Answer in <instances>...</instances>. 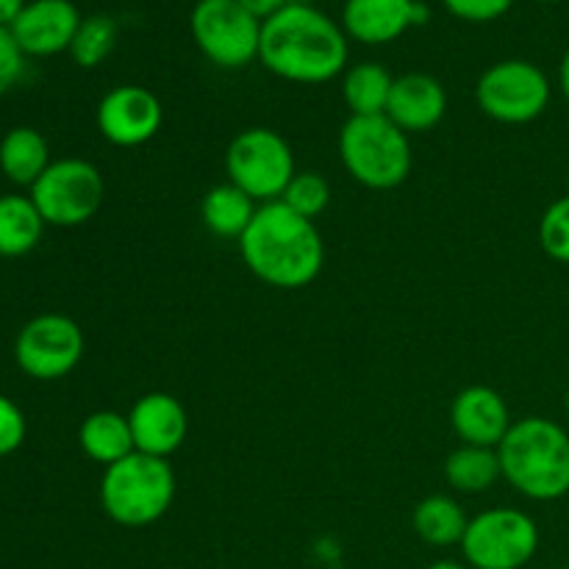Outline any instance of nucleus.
<instances>
[{
    "mask_svg": "<svg viewBox=\"0 0 569 569\" xmlns=\"http://www.w3.org/2000/svg\"><path fill=\"white\" fill-rule=\"evenodd\" d=\"M350 39L342 22L292 0L261 22L259 61L289 83H328L348 70Z\"/></svg>",
    "mask_w": 569,
    "mask_h": 569,
    "instance_id": "obj_1",
    "label": "nucleus"
},
{
    "mask_svg": "<svg viewBox=\"0 0 569 569\" xmlns=\"http://www.w3.org/2000/svg\"><path fill=\"white\" fill-rule=\"evenodd\" d=\"M248 270L272 289H303L317 281L326 264V244L315 220L295 214L281 200L261 203L239 239Z\"/></svg>",
    "mask_w": 569,
    "mask_h": 569,
    "instance_id": "obj_2",
    "label": "nucleus"
},
{
    "mask_svg": "<svg viewBox=\"0 0 569 569\" xmlns=\"http://www.w3.org/2000/svg\"><path fill=\"white\" fill-rule=\"evenodd\" d=\"M500 470L522 498L550 503L569 495V433L548 417L511 422L498 445Z\"/></svg>",
    "mask_w": 569,
    "mask_h": 569,
    "instance_id": "obj_3",
    "label": "nucleus"
},
{
    "mask_svg": "<svg viewBox=\"0 0 569 569\" xmlns=\"http://www.w3.org/2000/svg\"><path fill=\"white\" fill-rule=\"evenodd\" d=\"M176 500V470L167 459L133 450L100 478V506L122 528H148L170 511Z\"/></svg>",
    "mask_w": 569,
    "mask_h": 569,
    "instance_id": "obj_4",
    "label": "nucleus"
},
{
    "mask_svg": "<svg viewBox=\"0 0 569 569\" xmlns=\"http://www.w3.org/2000/svg\"><path fill=\"white\" fill-rule=\"evenodd\" d=\"M339 159L356 183L389 192L411 176L409 133L387 114L350 117L339 131Z\"/></svg>",
    "mask_w": 569,
    "mask_h": 569,
    "instance_id": "obj_5",
    "label": "nucleus"
},
{
    "mask_svg": "<svg viewBox=\"0 0 569 569\" xmlns=\"http://www.w3.org/2000/svg\"><path fill=\"white\" fill-rule=\"evenodd\" d=\"M226 172L233 187L256 203H276L295 178V156L287 139L272 128H248L226 150Z\"/></svg>",
    "mask_w": 569,
    "mask_h": 569,
    "instance_id": "obj_6",
    "label": "nucleus"
},
{
    "mask_svg": "<svg viewBox=\"0 0 569 569\" xmlns=\"http://www.w3.org/2000/svg\"><path fill=\"white\" fill-rule=\"evenodd\" d=\"M550 87L548 72L526 59H506L483 70L476 83V103L489 120L503 126H526L548 111Z\"/></svg>",
    "mask_w": 569,
    "mask_h": 569,
    "instance_id": "obj_7",
    "label": "nucleus"
},
{
    "mask_svg": "<svg viewBox=\"0 0 569 569\" xmlns=\"http://www.w3.org/2000/svg\"><path fill=\"white\" fill-rule=\"evenodd\" d=\"M539 550V526L520 509L481 511L467 526L461 553L472 569H522Z\"/></svg>",
    "mask_w": 569,
    "mask_h": 569,
    "instance_id": "obj_8",
    "label": "nucleus"
},
{
    "mask_svg": "<svg viewBox=\"0 0 569 569\" xmlns=\"http://www.w3.org/2000/svg\"><path fill=\"white\" fill-rule=\"evenodd\" d=\"M189 31L200 53L222 70H239L259 59L261 20L239 0H198Z\"/></svg>",
    "mask_w": 569,
    "mask_h": 569,
    "instance_id": "obj_9",
    "label": "nucleus"
},
{
    "mask_svg": "<svg viewBox=\"0 0 569 569\" xmlns=\"http://www.w3.org/2000/svg\"><path fill=\"white\" fill-rule=\"evenodd\" d=\"M106 198V181L87 159H59L31 187L44 226L78 228L92 220Z\"/></svg>",
    "mask_w": 569,
    "mask_h": 569,
    "instance_id": "obj_10",
    "label": "nucleus"
},
{
    "mask_svg": "<svg viewBox=\"0 0 569 569\" xmlns=\"http://www.w3.org/2000/svg\"><path fill=\"white\" fill-rule=\"evenodd\" d=\"M87 339L81 326L64 315H39L20 328L14 361L33 381H61L83 359Z\"/></svg>",
    "mask_w": 569,
    "mask_h": 569,
    "instance_id": "obj_11",
    "label": "nucleus"
},
{
    "mask_svg": "<svg viewBox=\"0 0 569 569\" xmlns=\"http://www.w3.org/2000/svg\"><path fill=\"white\" fill-rule=\"evenodd\" d=\"M98 131L117 148H139L159 133L164 122L161 100L139 83H120L98 103Z\"/></svg>",
    "mask_w": 569,
    "mask_h": 569,
    "instance_id": "obj_12",
    "label": "nucleus"
},
{
    "mask_svg": "<svg viewBox=\"0 0 569 569\" xmlns=\"http://www.w3.org/2000/svg\"><path fill=\"white\" fill-rule=\"evenodd\" d=\"M81 20L72 0H28L9 31L26 59H48L70 50Z\"/></svg>",
    "mask_w": 569,
    "mask_h": 569,
    "instance_id": "obj_13",
    "label": "nucleus"
},
{
    "mask_svg": "<svg viewBox=\"0 0 569 569\" xmlns=\"http://www.w3.org/2000/svg\"><path fill=\"white\" fill-rule=\"evenodd\" d=\"M431 9L420 0H345L342 28L361 44H389L409 28L422 26Z\"/></svg>",
    "mask_w": 569,
    "mask_h": 569,
    "instance_id": "obj_14",
    "label": "nucleus"
},
{
    "mask_svg": "<svg viewBox=\"0 0 569 569\" xmlns=\"http://www.w3.org/2000/svg\"><path fill=\"white\" fill-rule=\"evenodd\" d=\"M133 445L139 453L170 459L181 450L189 433L187 409L167 392H148L128 411Z\"/></svg>",
    "mask_w": 569,
    "mask_h": 569,
    "instance_id": "obj_15",
    "label": "nucleus"
},
{
    "mask_svg": "<svg viewBox=\"0 0 569 569\" xmlns=\"http://www.w3.org/2000/svg\"><path fill=\"white\" fill-rule=\"evenodd\" d=\"M511 411L503 395L492 387H467L461 389L450 406V426L461 445H478V448H498L511 428Z\"/></svg>",
    "mask_w": 569,
    "mask_h": 569,
    "instance_id": "obj_16",
    "label": "nucleus"
},
{
    "mask_svg": "<svg viewBox=\"0 0 569 569\" xmlns=\"http://www.w3.org/2000/svg\"><path fill=\"white\" fill-rule=\"evenodd\" d=\"M448 111V92L442 81L428 72L398 76L389 94L387 117L406 133H426L442 122Z\"/></svg>",
    "mask_w": 569,
    "mask_h": 569,
    "instance_id": "obj_17",
    "label": "nucleus"
},
{
    "mask_svg": "<svg viewBox=\"0 0 569 569\" xmlns=\"http://www.w3.org/2000/svg\"><path fill=\"white\" fill-rule=\"evenodd\" d=\"M50 164L48 139L37 128L17 126L0 139V172L17 187L31 189Z\"/></svg>",
    "mask_w": 569,
    "mask_h": 569,
    "instance_id": "obj_18",
    "label": "nucleus"
},
{
    "mask_svg": "<svg viewBox=\"0 0 569 569\" xmlns=\"http://www.w3.org/2000/svg\"><path fill=\"white\" fill-rule=\"evenodd\" d=\"M78 445L94 465L111 467L137 450L128 415L120 411H92L78 428Z\"/></svg>",
    "mask_w": 569,
    "mask_h": 569,
    "instance_id": "obj_19",
    "label": "nucleus"
},
{
    "mask_svg": "<svg viewBox=\"0 0 569 569\" xmlns=\"http://www.w3.org/2000/svg\"><path fill=\"white\" fill-rule=\"evenodd\" d=\"M44 228L31 194H0V259H20L37 250Z\"/></svg>",
    "mask_w": 569,
    "mask_h": 569,
    "instance_id": "obj_20",
    "label": "nucleus"
},
{
    "mask_svg": "<svg viewBox=\"0 0 569 569\" xmlns=\"http://www.w3.org/2000/svg\"><path fill=\"white\" fill-rule=\"evenodd\" d=\"M256 200L244 194L242 189L228 183H217L200 200V217L203 226L220 239H242L248 226L256 217Z\"/></svg>",
    "mask_w": 569,
    "mask_h": 569,
    "instance_id": "obj_21",
    "label": "nucleus"
},
{
    "mask_svg": "<svg viewBox=\"0 0 569 569\" xmlns=\"http://www.w3.org/2000/svg\"><path fill=\"white\" fill-rule=\"evenodd\" d=\"M411 526H415L417 537L431 548H453L465 539L470 517L450 495H431L415 506Z\"/></svg>",
    "mask_w": 569,
    "mask_h": 569,
    "instance_id": "obj_22",
    "label": "nucleus"
},
{
    "mask_svg": "<svg viewBox=\"0 0 569 569\" xmlns=\"http://www.w3.org/2000/svg\"><path fill=\"white\" fill-rule=\"evenodd\" d=\"M392 72L378 61H361L342 72V100L350 117L387 114L389 94H392Z\"/></svg>",
    "mask_w": 569,
    "mask_h": 569,
    "instance_id": "obj_23",
    "label": "nucleus"
},
{
    "mask_svg": "<svg viewBox=\"0 0 569 569\" xmlns=\"http://www.w3.org/2000/svg\"><path fill=\"white\" fill-rule=\"evenodd\" d=\"M503 478L498 448L461 445L445 461V481L461 495H481Z\"/></svg>",
    "mask_w": 569,
    "mask_h": 569,
    "instance_id": "obj_24",
    "label": "nucleus"
},
{
    "mask_svg": "<svg viewBox=\"0 0 569 569\" xmlns=\"http://www.w3.org/2000/svg\"><path fill=\"white\" fill-rule=\"evenodd\" d=\"M117 44V22L109 14H89L83 17L81 26H78L76 39H72L70 50L78 67L83 70H94V67L103 64L111 53H114Z\"/></svg>",
    "mask_w": 569,
    "mask_h": 569,
    "instance_id": "obj_25",
    "label": "nucleus"
},
{
    "mask_svg": "<svg viewBox=\"0 0 569 569\" xmlns=\"http://www.w3.org/2000/svg\"><path fill=\"white\" fill-rule=\"evenodd\" d=\"M281 203L289 206L295 214L315 220L331 206V183L320 172H295Z\"/></svg>",
    "mask_w": 569,
    "mask_h": 569,
    "instance_id": "obj_26",
    "label": "nucleus"
},
{
    "mask_svg": "<svg viewBox=\"0 0 569 569\" xmlns=\"http://www.w3.org/2000/svg\"><path fill=\"white\" fill-rule=\"evenodd\" d=\"M539 244L559 264H569V194L545 209L539 220Z\"/></svg>",
    "mask_w": 569,
    "mask_h": 569,
    "instance_id": "obj_27",
    "label": "nucleus"
},
{
    "mask_svg": "<svg viewBox=\"0 0 569 569\" xmlns=\"http://www.w3.org/2000/svg\"><path fill=\"white\" fill-rule=\"evenodd\" d=\"M26 433L28 422L22 409L11 398L0 395V459L20 450L22 442H26Z\"/></svg>",
    "mask_w": 569,
    "mask_h": 569,
    "instance_id": "obj_28",
    "label": "nucleus"
},
{
    "mask_svg": "<svg viewBox=\"0 0 569 569\" xmlns=\"http://www.w3.org/2000/svg\"><path fill=\"white\" fill-rule=\"evenodd\" d=\"M442 6L465 22H495L509 14L515 0H442Z\"/></svg>",
    "mask_w": 569,
    "mask_h": 569,
    "instance_id": "obj_29",
    "label": "nucleus"
},
{
    "mask_svg": "<svg viewBox=\"0 0 569 569\" xmlns=\"http://www.w3.org/2000/svg\"><path fill=\"white\" fill-rule=\"evenodd\" d=\"M26 72V56L17 48L9 28H0V98L14 87Z\"/></svg>",
    "mask_w": 569,
    "mask_h": 569,
    "instance_id": "obj_30",
    "label": "nucleus"
},
{
    "mask_svg": "<svg viewBox=\"0 0 569 569\" xmlns=\"http://www.w3.org/2000/svg\"><path fill=\"white\" fill-rule=\"evenodd\" d=\"M239 3H242L248 11H253V14L264 22L267 17H272L276 11H281L283 6H289L292 0H239Z\"/></svg>",
    "mask_w": 569,
    "mask_h": 569,
    "instance_id": "obj_31",
    "label": "nucleus"
},
{
    "mask_svg": "<svg viewBox=\"0 0 569 569\" xmlns=\"http://www.w3.org/2000/svg\"><path fill=\"white\" fill-rule=\"evenodd\" d=\"M26 3L28 0H0V28H9Z\"/></svg>",
    "mask_w": 569,
    "mask_h": 569,
    "instance_id": "obj_32",
    "label": "nucleus"
},
{
    "mask_svg": "<svg viewBox=\"0 0 569 569\" xmlns=\"http://www.w3.org/2000/svg\"><path fill=\"white\" fill-rule=\"evenodd\" d=\"M559 87H561V92H565V98L569 103V48H567L565 59H561V64H559Z\"/></svg>",
    "mask_w": 569,
    "mask_h": 569,
    "instance_id": "obj_33",
    "label": "nucleus"
},
{
    "mask_svg": "<svg viewBox=\"0 0 569 569\" xmlns=\"http://www.w3.org/2000/svg\"><path fill=\"white\" fill-rule=\"evenodd\" d=\"M428 569H472L470 565H467V561H456V559H439V561H433L431 567Z\"/></svg>",
    "mask_w": 569,
    "mask_h": 569,
    "instance_id": "obj_34",
    "label": "nucleus"
},
{
    "mask_svg": "<svg viewBox=\"0 0 569 569\" xmlns=\"http://www.w3.org/2000/svg\"><path fill=\"white\" fill-rule=\"evenodd\" d=\"M565 409H567V415H569V389H567V398H565Z\"/></svg>",
    "mask_w": 569,
    "mask_h": 569,
    "instance_id": "obj_35",
    "label": "nucleus"
},
{
    "mask_svg": "<svg viewBox=\"0 0 569 569\" xmlns=\"http://www.w3.org/2000/svg\"><path fill=\"white\" fill-rule=\"evenodd\" d=\"M539 3H559V0H539Z\"/></svg>",
    "mask_w": 569,
    "mask_h": 569,
    "instance_id": "obj_36",
    "label": "nucleus"
},
{
    "mask_svg": "<svg viewBox=\"0 0 569 569\" xmlns=\"http://www.w3.org/2000/svg\"><path fill=\"white\" fill-rule=\"evenodd\" d=\"M559 569H569V567H559Z\"/></svg>",
    "mask_w": 569,
    "mask_h": 569,
    "instance_id": "obj_37",
    "label": "nucleus"
}]
</instances>
